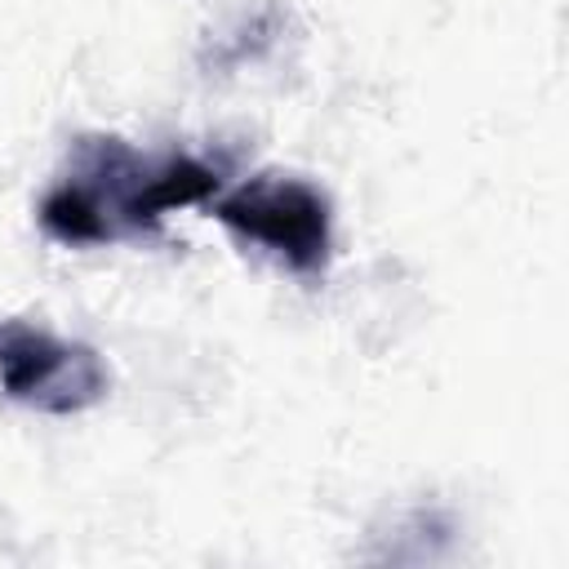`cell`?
I'll return each instance as SVG.
<instances>
[{"label": "cell", "instance_id": "6da1fadb", "mask_svg": "<svg viewBox=\"0 0 569 569\" xmlns=\"http://www.w3.org/2000/svg\"><path fill=\"white\" fill-rule=\"evenodd\" d=\"M222 187V164H209L187 151L147 156L116 133L76 138L67 169L44 191L36 218L49 240L84 249V244H120L156 236L169 209L204 204Z\"/></svg>", "mask_w": 569, "mask_h": 569}, {"label": "cell", "instance_id": "7a4b0ae2", "mask_svg": "<svg viewBox=\"0 0 569 569\" xmlns=\"http://www.w3.org/2000/svg\"><path fill=\"white\" fill-rule=\"evenodd\" d=\"M209 213L249 249H262L298 280H320L333 258V213L320 187L289 173H258L209 200Z\"/></svg>", "mask_w": 569, "mask_h": 569}, {"label": "cell", "instance_id": "3957f363", "mask_svg": "<svg viewBox=\"0 0 569 569\" xmlns=\"http://www.w3.org/2000/svg\"><path fill=\"white\" fill-rule=\"evenodd\" d=\"M111 369L89 342H67L27 320H0V391L27 409L71 418L93 409Z\"/></svg>", "mask_w": 569, "mask_h": 569}]
</instances>
